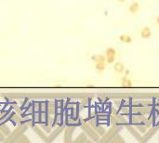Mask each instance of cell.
I'll return each mask as SVG.
<instances>
[{"label": "cell", "instance_id": "6da1fadb", "mask_svg": "<svg viewBox=\"0 0 159 143\" xmlns=\"http://www.w3.org/2000/svg\"><path fill=\"white\" fill-rule=\"evenodd\" d=\"M115 57H117V51L113 48H108L105 50V58L106 62L109 64H113L115 61Z\"/></svg>", "mask_w": 159, "mask_h": 143}, {"label": "cell", "instance_id": "7a4b0ae2", "mask_svg": "<svg viewBox=\"0 0 159 143\" xmlns=\"http://www.w3.org/2000/svg\"><path fill=\"white\" fill-rule=\"evenodd\" d=\"M152 36V30L148 26L143 27L140 30V37L142 39H149Z\"/></svg>", "mask_w": 159, "mask_h": 143}, {"label": "cell", "instance_id": "3957f363", "mask_svg": "<svg viewBox=\"0 0 159 143\" xmlns=\"http://www.w3.org/2000/svg\"><path fill=\"white\" fill-rule=\"evenodd\" d=\"M113 70H114L115 73H117V74H123L124 72L126 71V67L122 62H115L114 65H113Z\"/></svg>", "mask_w": 159, "mask_h": 143}, {"label": "cell", "instance_id": "277c9868", "mask_svg": "<svg viewBox=\"0 0 159 143\" xmlns=\"http://www.w3.org/2000/svg\"><path fill=\"white\" fill-rule=\"evenodd\" d=\"M140 6L138 2H133L130 6H129L128 11L130 12L131 14H137L140 10Z\"/></svg>", "mask_w": 159, "mask_h": 143}, {"label": "cell", "instance_id": "5b68a950", "mask_svg": "<svg viewBox=\"0 0 159 143\" xmlns=\"http://www.w3.org/2000/svg\"><path fill=\"white\" fill-rule=\"evenodd\" d=\"M91 60L93 62H102V63H105L106 62V58H105V56L103 55H94L91 57Z\"/></svg>", "mask_w": 159, "mask_h": 143}, {"label": "cell", "instance_id": "8992f818", "mask_svg": "<svg viewBox=\"0 0 159 143\" xmlns=\"http://www.w3.org/2000/svg\"><path fill=\"white\" fill-rule=\"evenodd\" d=\"M119 41L121 43H124V44H130L132 42V37L128 35H121L119 36Z\"/></svg>", "mask_w": 159, "mask_h": 143}, {"label": "cell", "instance_id": "52a82bcc", "mask_svg": "<svg viewBox=\"0 0 159 143\" xmlns=\"http://www.w3.org/2000/svg\"><path fill=\"white\" fill-rule=\"evenodd\" d=\"M95 70L98 72V73H103L104 70H105V63L96 62L95 63Z\"/></svg>", "mask_w": 159, "mask_h": 143}, {"label": "cell", "instance_id": "ba28073f", "mask_svg": "<svg viewBox=\"0 0 159 143\" xmlns=\"http://www.w3.org/2000/svg\"><path fill=\"white\" fill-rule=\"evenodd\" d=\"M122 85H124V87L129 88V87H131V85H132V82H131V80L127 79V76H125V77L122 79Z\"/></svg>", "mask_w": 159, "mask_h": 143}, {"label": "cell", "instance_id": "9c48e42d", "mask_svg": "<svg viewBox=\"0 0 159 143\" xmlns=\"http://www.w3.org/2000/svg\"><path fill=\"white\" fill-rule=\"evenodd\" d=\"M155 23H156V25L159 26V16L156 17V19H155Z\"/></svg>", "mask_w": 159, "mask_h": 143}, {"label": "cell", "instance_id": "30bf717a", "mask_svg": "<svg viewBox=\"0 0 159 143\" xmlns=\"http://www.w3.org/2000/svg\"><path fill=\"white\" fill-rule=\"evenodd\" d=\"M117 1H118V2H125L126 0H117Z\"/></svg>", "mask_w": 159, "mask_h": 143}]
</instances>
